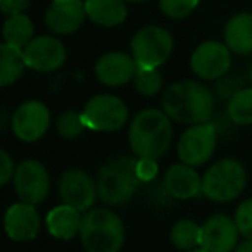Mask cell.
Segmentation results:
<instances>
[{"label": "cell", "instance_id": "cell-1", "mask_svg": "<svg viewBox=\"0 0 252 252\" xmlns=\"http://www.w3.org/2000/svg\"><path fill=\"white\" fill-rule=\"evenodd\" d=\"M213 90L193 80H182L169 85L162 94L161 107L173 121L182 125H200L211 121L214 114Z\"/></svg>", "mask_w": 252, "mask_h": 252}, {"label": "cell", "instance_id": "cell-2", "mask_svg": "<svg viewBox=\"0 0 252 252\" xmlns=\"http://www.w3.org/2000/svg\"><path fill=\"white\" fill-rule=\"evenodd\" d=\"M173 140L171 118L159 109H144L133 118L128 144L138 159H156L168 152Z\"/></svg>", "mask_w": 252, "mask_h": 252}, {"label": "cell", "instance_id": "cell-3", "mask_svg": "<svg viewBox=\"0 0 252 252\" xmlns=\"http://www.w3.org/2000/svg\"><path fill=\"white\" fill-rule=\"evenodd\" d=\"M140 185L137 159L130 156L109 159L97 173V195L105 206H123L130 202Z\"/></svg>", "mask_w": 252, "mask_h": 252}, {"label": "cell", "instance_id": "cell-4", "mask_svg": "<svg viewBox=\"0 0 252 252\" xmlns=\"http://www.w3.org/2000/svg\"><path fill=\"white\" fill-rule=\"evenodd\" d=\"M125 237V223L111 209L95 207L81 218L80 240L87 252H119Z\"/></svg>", "mask_w": 252, "mask_h": 252}, {"label": "cell", "instance_id": "cell-5", "mask_svg": "<svg viewBox=\"0 0 252 252\" xmlns=\"http://www.w3.org/2000/svg\"><path fill=\"white\" fill-rule=\"evenodd\" d=\"M247 185L244 164L233 158L216 161L202 176V195L213 202H231Z\"/></svg>", "mask_w": 252, "mask_h": 252}, {"label": "cell", "instance_id": "cell-6", "mask_svg": "<svg viewBox=\"0 0 252 252\" xmlns=\"http://www.w3.org/2000/svg\"><path fill=\"white\" fill-rule=\"evenodd\" d=\"M173 52V36L161 26H145L131 40V56L137 66L156 69Z\"/></svg>", "mask_w": 252, "mask_h": 252}, {"label": "cell", "instance_id": "cell-7", "mask_svg": "<svg viewBox=\"0 0 252 252\" xmlns=\"http://www.w3.org/2000/svg\"><path fill=\"white\" fill-rule=\"evenodd\" d=\"M216 125L213 121L192 125L189 130H185L176 144V152L182 162L189 166H202L213 158L218 144Z\"/></svg>", "mask_w": 252, "mask_h": 252}, {"label": "cell", "instance_id": "cell-8", "mask_svg": "<svg viewBox=\"0 0 252 252\" xmlns=\"http://www.w3.org/2000/svg\"><path fill=\"white\" fill-rule=\"evenodd\" d=\"M81 116L88 130L118 131L128 121V107L116 95L100 94L87 102Z\"/></svg>", "mask_w": 252, "mask_h": 252}, {"label": "cell", "instance_id": "cell-9", "mask_svg": "<svg viewBox=\"0 0 252 252\" xmlns=\"http://www.w3.org/2000/svg\"><path fill=\"white\" fill-rule=\"evenodd\" d=\"M14 190L19 200L28 204L43 202L50 192V175L47 168L36 159L19 162L14 173Z\"/></svg>", "mask_w": 252, "mask_h": 252}, {"label": "cell", "instance_id": "cell-10", "mask_svg": "<svg viewBox=\"0 0 252 252\" xmlns=\"http://www.w3.org/2000/svg\"><path fill=\"white\" fill-rule=\"evenodd\" d=\"M11 128L21 142H38L50 128V111L40 100H26L14 111Z\"/></svg>", "mask_w": 252, "mask_h": 252}, {"label": "cell", "instance_id": "cell-11", "mask_svg": "<svg viewBox=\"0 0 252 252\" xmlns=\"http://www.w3.org/2000/svg\"><path fill=\"white\" fill-rule=\"evenodd\" d=\"M231 66V50L226 43L221 42H204L193 50L190 57L192 71L206 81H216L230 71Z\"/></svg>", "mask_w": 252, "mask_h": 252}, {"label": "cell", "instance_id": "cell-12", "mask_svg": "<svg viewBox=\"0 0 252 252\" xmlns=\"http://www.w3.org/2000/svg\"><path fill=\"white\" fill-rule=\"evenodd\" d=\"M59 197L63 204L87 213L98 197L97 182L83 169H67L59 178Z\"/></svg>", "mask_w": 252, "mask_h": 252}, {"label": "cell", "instance_id": "cell-13", "mask_svg": "<svg viewBox=\"0 0 252 252\" xmlns=\"http://www.w3.org/2000/svg\"><path fill=\"white\" fill-rule=\"evenodd\" d=\"M240 237L235 220L226 214H214L200 226V247L209 252H235Z\"/></svg>", "mask_w": 252, "mask_h": 252}, {"label": "cell", "instance_id": "cell-14", "mask_svg": "<svg viewBox=\"0 0 252 252\" xmlns=\"http://www.w3.org/2000/svg\"><path fill=\"white\" fill-rule=\"evenodd\" d=\"M28 67L38 73H52L66 61V49L56 36H36L23 49Z\"/></svg>", "mask_w": 252, "mask_h": 252}, {"label": "cell", "instance_id": "cell-15", "mask_svg": "<svg viewBox=\"0 0 252 252\" xmlns=\"http://www.w3.org/2000/svg\"><path fill=\"white\" fill-rule=\"evenodd\" d=\"M4 226L11 240L32 242L40 231V214L33 204L19 200L7 209Z\"/></svg>", "mask_w": 252, "mask_h": 252}, {"label": "cell", "instance_id": "cell-16", "mask_svg": "<svg viewBox=\"0 0 252 252\" xmlns=\"http://www.w3.org/2000/svg\"><path fill=\"white\" fill-rule=\"evenodd\" d=\"M87 18L83 0H54L45 12V25L52 33H74Z\"/></svg>", "mask_w": 252, "mask_h": 252}, {"label": "cell", "instance_id": "cell-17", "mask_svg": "<svg viewBox=\"0 0 252 252\" xmlns=\"http://www.w3.org/2000/svg\"><path fill=\"white\" fill-rule=\"evenodd\" d=\"M137 67L133 56L125 52H107L95 64V76L105 87H121L133 80Z\"/></svg>", "mask_w": 252, "mask_h": 252}, {"label": "cell", "instance_id": "cell-18", "mask_svg": "<svg viewBox=\"0 0 252 252\" xmlns=\"http://www.w3.org/2000/svg\"><path fill=\"white\" fill-rule=\"evenodd\" d=\"M162 183L173 199L187 200L202 193V176H199L193 166H189L185 162L169 166Z\"/></svg>", "mask_w": 252, "mask_h": 252}, {"label": "cell", "instance_id": "cell-19", "mask_svg": "<svg viewBox=\"0 0 252 252\" xmlns=\"http://www.w3.org/2000/svg\"><path fill=\"white\" fill-rule=\"evenodd\" d=\"M81 218L83 216L78 209L67 206V204H61V206L50 209V213L45 218V224L52 237L59 238V240H71L76 235H80Z\"/></svg>", "mask_w": 252, "mask_h": 252}, {"label": "cell", "instance_id": "cell-20", "mask_svg": "<svg viewBox=\"0 0 252 252\" xmlns=\"http://www.w3.org/2000/svg\"><path fill=\"white\" fill-rule=\"evenodd\" d=\"M224 43L233 54L249 56L252 54V14L240 12L233 16L224 26Z\"/></svg>", "mask_w": 252, "mask_h": 252}, {"label": "cell", "instance_id": "cell-21", "mask_svg": "<svg viewBox=\"0 0 252 252\" xmlns=\"http://www.w3.org/2000/svg\"><path fill=\"white\" fill-rule=\"evenodd\" d=\"M85 11L92 21L105 28L119 26L128 14L125 0H85Z\"/></svg>", "mask_w": 252, "mask_h": 252}, {"label": "cell", "instance_id": "cell-22", "mask_svg": "<svg viewBox=\"0 0 252 252\" xmlns=\"http://www.w3.org/2000/svg\"><path fill=\"white\" fill-rule=\"evenodd\" d=\"M26 67L28 64H26L23 49L5 42L0 45V85L2 87H9L18 81Z\"/></svg>", "mask_w": 252, "mask_h": 252}, {"label": "cell", "instance_id": "cell-23", "mask_svg": "<svg viewBox=\"0 0 252 252\" xmlns=\"http://www.w3.org/2000/svg\"><path fill=\"white\" fill-rule=\"evenodd\" d=\"M33 23L32 19L26 14H14L9 16V19L4 23V42L11 43L14 47H19V49H25L30 42L33 40Z\"/></svg>", "mask_w": 252, "mask_h": 252}, {"label": "cell", "instance_id": "cell-24", "mask_svg": "<svg viewBox=\"0 0 252 252\" xmlns=\"http://www.w3.org/2000/svg\"><path fill=\"white\" fill-rule=\"evenodd\" d=\"M226 116L233 125H252V87L238 90L226 104Z\"/></svg>", "mask_w": 252, "mask_h": 252}, {"label": "cell", "instance_id": "cell-25", "mask_svg": "<svg viewBox=\"0 0 252 252\" xmlns=\"http://www.w3.org/2000/svg\"><path fill=\"white\" fill-rule=\"evenodd\" d=\"M169 240L180 251H192L200 247V226L192 220H180L169 231Z\"/></svg>", "mask_w": 252, "mask_h": 252}, {"label": "cell", "instance_id": "cell-26", "mask_svg": "<svg viewBox=\"0 0 252 252\" xmlns=\"http://www.w3.org/2000/svg\"><path fill=\"white\" fill-rule=\"evenodd\" d=\"M56 130L66 140H76L81 135L85 133V130H88L87 125L83 121V116L80 112L73 111V109H67L63 111L56 119Z\"/></svg>", "mask_w": 252, "mask_h": 252}, {"label": "cell", "instance_id": "cell-27", "mask_svg": "<svg viewBox=\"0 0 252 252\" xmlns=\"http://www.w3.org/2000/svg\"><path fill=\"white\" fill-rule=\"evenodd\" d=\"M135 90L144 97H152V95L159 94L162 88V74L159 69H149V67H137V73L133 78Z\"/></svg>", "mask_w": 252, "mask_h": 252}, {"label": "cell", "instance_id": "cell-28", "mask_svg": "<svg viewBox=\"0 0 252 252\" xmlns=\"http://www.w3.org/2000/svg\"><path fill=\"white\" fill-rule=\"evenodd\" d=\"M242 88H245L244 78L238 73L237 74L226 73L224 76H221L220 80H216V83H214V87H213V94L216 98H220L224 104H228L230 98L233 97L238 90H242Z\"/></svg>", "mask_w": 252, "mask_h": 252}, {"label": "cell", "instance_id": "cell-29", "mask_svg": "<svg viewBox=\"0 0 252 252\" xmlns=\"http://www.w3.org/2000/svg\"><path fill=\"white\" fill-rule=\"evenodd\" d=\"M147 185L145 189V199L147 202L151 204L152 207H158V209H164V207H169L173 204V197L171 193L166 190L164 183L162 182H149V183H144Z\"/></svg>", "mask_w": 252, "mask_h": 252}, {"label": "cell", "instance_id": "cell-30", "mask_svg": "<svg viewBox=\"0 0 252 252\" xmlns=\"http://www.w3.org/2000/svg\"><path fill=\"white\" fill-rule=\"evenodd\" d=\"M199 0H159L162 14L173 19H182L197 7Z\"/></svg>", "mask_w": 252, "mask_h": 252}, {"label": "cell", "instance_id": "cell-31", "mask_svg": "<svg viewBox=\"0 0 252 252\" xmlns=\"http://www.w3.org/2000/svg\"><path fill=\"white\" fill-rule=\"evenodd\" d=\"M235 223L238 226L240 235L245 240H252V197L245 199L238 204L237 211H235Z\"/></svg>", "mask_w": 252, "mask_h": 252}, {"label": "cell", "instance_id": "cell-32", "mask_svg": "<svg viewBox=\"0 0 252 252\" xmlns=\"http://www.w3.org/2000/svg\"><path fill=\"white\" fill-rule=\"evenodd\" d=\"M159 173V166L156 159H137V175L140 178L142 185L149 182H154Z\"/></svg>", "mask_w": 252, "mask_h": 252}, {"label": "cell", "instance_id": "cell-33", "mask_svg": "<svg viewBox=\"0 0 252 252\" xmlns=\"http://www.w3.org/2000/svg\"><path fill=\"white\" fill-rule=\"evenodd\" d=\"M14 161L12 158L9 156L7 151H0V185L4 187L14 178Z\"/></svg>", "mask_w": 252, "mask_h": 252}, {"label": "cell", "instance_id": "cell-34", "mask_svg": "<svg viewBox=\"0 0 252 252\" xmlns=\"http://www.w3.org/2000/svg\"><path fill=\"white\" fill-rule=\"evenodd\" d=\"M30 5V0H0V9L7 16L21 14Z\"/></svg>", "mask_w": 252, "mask_h": 252}, {"label": "cell", "instance_id": "cell-35", "mask_svg": "<svg viewBox=\"0 0 252 252\" xmlns=\"http://www.w3.org/2000/svg\"><path fill=\"white\" fill-rule=\"evenodd\" d=\"M235 252H252V240H245V242H242V244H238Z\"/></svg>", "mask_w": 252, "mask_h": 252}, {"label": "cell", "instance_id": "cell-36", "mask_svg": "<svg viewBox=\"0 0 252 252\" xmlns=\"http://www.w3.org/2000/svg\"><path fill=\"white\" fill-rule=\"evenodd\" d=\"M187 252H209V251H206V249H202V247H195V249H192V251H187Z\"/></svg>", "mask_w": 252, "mask_h": 252}, {"label": "cell", "instance_id": "cell-37", "mask_svg": "<svg viewBox=\"0 0 252 252\" xmlns=\"http://www.w3.org/2000/svg\"><path fill=\"white\" fill-rule=\"evenodd\" d=\"M249 81H251V87H252V64H251V69H249Z\"/></svg>", "mask_w": 252, "mask_h": 252}, {"label": "cell", "instance_id": "cell-38", "mask_svg": "<svg viewBox=\"0 0 252 252\" xmlns=\"http://www.w3.org/2000/svg\"><path fill=\"white\" fill-rule=\"evenodd\" d=\"M125 2H145V0H125Z\"/></svg>", "mask_w": 252, "mask_h": 252}]
</instances>
